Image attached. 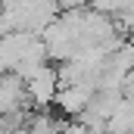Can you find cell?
<instances>
[{"label":"cell","mask_w":134,"mask_h":134,"mask_svg":"<svg viewBox=\"0 0 134 134\" xmlns=\"http://www.w3.org/2000/svg\"><path fill=\"white\" fill-rule=\"evenodd\" d=\"M106 134H109V131H106Z\"/></svg>","instance_id":"3"},{"label":"cell","mask_w":134,"mask_h":134,"mask_svg":"<svg viewBox=\"0 0 134 134\" xmlns=\"http://www.w3.org/2000/svg\"><path fill=\"white\" fill-rule=\"evenodd\" d=\"M94 87H87V84H66V87H59L56 91V100H53V106L66 115V119H81V112L91 106V100H94Z\"/></svg>","instance_id":"2"},{"label":"cell","mask_w":134,"mask_h":134,"mask_svg":"<svg viewBox=\"0 0 134 134\" xmlns=\"http://www.w3.org/2000/svg\"><path fill=\"white\" fill-rule=\"evenodd\" d=\"M25 91H28V100L34 106H50V103L56 100V91H59V75H56V69L50 66H41L34 72L31 78L25 81Z\"/></svg>","instance_id":"1"}]
</instances>
